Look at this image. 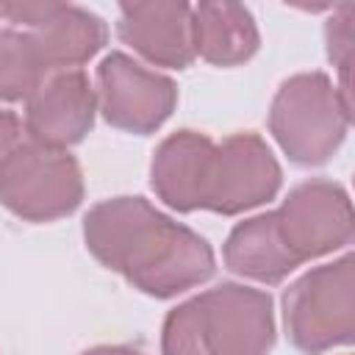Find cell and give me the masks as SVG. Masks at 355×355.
<instances>
[{
	"label": "cell",
	"mask_w": 355,
	"mask_h": 355,
	"mask_svg": "<svg viewBox=\"0 0 355 355\" xmlns=\"http://www.w3.org/2000/svg\"><path fill=\"white\" fill-rule=\"evenodd\" d=\"M283 327L305 355L349 347L355 338V261L341 255L300 275L283 291Z\"/></svg>",
	"instance_id": "obj_4"
},
{
	"label": "cell",
	"mask_w": 355,
	"mask_h": 355,
	"mask_svg": "<svg viewBox=\"0 0 355 355\" xmlns=\"http://www.w3.org/2000/svg\"><path fill=\"white\" fill-rule=\"evenodd\" d=\"M97 94L83 69L50 75L25 100V136L44 147L67 150L86 139L94 125Z\"/></svg>",
	"instance_id": "obj_9"
},
{
	"label": "cell",
	"mask_w": 355,
	"mask_h": 355,
	"mask_svg": "<svg viewBox=\"0 0 355 355\" xmlns=\"http://www.w3.org/2000/svg\"><path fill=\"white\" fill-rule=\"evenodd\" d=\"M80 355H144V352H139L133 347H122V344H103V347H92Z\"/></svg>",
	"instance_id": "obj_18"
},
{
	"label": "cell",
	"mask_w": 355,
	"mask_h": 355,
	"mask_svg": "<svg viewBox=\"0 0 355 355\" xmlns=\"http://www.w3.org/2000/svg\"><path fill=\"white\" fill-rule=\"evenodd\" d=\"M86 250L147 297H178L216 272L211 244L144 197H111L83 219Z\"/></svg>",
	"instance_id": "obj_1"
},
{
	"label": "cell",
	"mask_w": 355,
	"mask_h": 355,
	"mask_svg": "<svg viewBox=\"0 0 355 355\" xmlns=\"http://www.w3.org/2000/svg\"><path fill=\"white\" fill-rule=\"evenodd\" d=\"M83 200V172L67 150L25 139L0 166V205L25 222H55Z\"/></svg>",
	"instance_id": "obj_5"
},
{
	"label": "cell",
	"mask_w": 355,
	"mask_h": 355,
	"mask_svg": "<svg viewBox=\"0 0 355 355\" xmlns=\"http://www.w3.org/2000/svg\"><path fill=\"white\" fill-rule=\"evenodd\" d=\"M25 125L14 111L0 108V166L8 161V155L25 141Z\"/></svg>",
	"instance_id": "obj_17"
},
{
	"label": "cell",
	"mask_w": 355,
	"mask_h": 355,
	"mask_svg": "<svg viewBox=\"0 0 355 355\" xmlns=\"http://www.w3.org/2000/svg\"><path fill=\"white\" fill-rule=\"evenodd\" d=\"M283 183V169L258 133H233L214 144L202 211L236 216L269 202Z\"/></svg>",
	"instance_id": "obj_7"
},
{
	"label": "cell",
	"mask_w": 355,
	"mask_h": 355,
	"mask_svg": "<svg viewBox=\"0 0 355 355\" xmlns=\"http://www.w3.org/2000/svg\"><path fill=\"white\" fill-rule=\"evenodd\" d=\"M194 55L214 67H239L258 53L261 36L255 17L239 3H200L191 6Z\"/></svg>",
	"instance_id": "obj_14"
},
{
	"label": "cell",
	"mask_w": 355,
	"mask_h": 355,
	"mask_svg": "<svg viewBox=\"0 0 355 355\" xmlns=\"http://www.w3.org/2000/svg\"><path fill=\"white\" fill-rule=\"evenodd\" d=\"M352 105L324 72H300L280 83L269 108V133L297 166L327 164L347 139Z\"/></svg>",
	"instance_id": "obj_3"
},
{
	"label": "cell",
	"mask_w": 355,
	"mask_h": 355,
	"mask_svg": "<svg viewBox=\"0 0 355 355\" xmlns=\"http://www.w3.org/2000/svg\"><path fill=\"white\" fill-rule=\"evenodd\" d=\"M94 94L103 119L133 136L155 133L178 105L175 80L141 67L125 53H108L97 64Z\"/></svg>",
	"instance_id": "obj_6"
},
{
	"label": "cell",
	"mask_w": 355,
	"mask_h": 355,
	"mask_svg": "<svg viewBox=\"0 0 355 355\" xmlns=\"http://www.w3.org/2000/svg\"><path fill=\"white\" fill-rule=\"evenodd\" d=\"M280 233L300 263L336 252L352 241V202L341 183L311 178L297 183L275 208Z\"/></svg>",
	"instance_id": "obj_8"
},
{
	"label": "cell",
	"mask_w": 355,
	"mask_h": 355,
	"mask_svg": "<svg viewBox=\"0 0 355 355\" xmlns=\"http://www.w3.org/2000/svg\"><path fill=\"white\" fill-rule=\"evenodd\" d=\"M47 78L50 69L31 31L0 28V100H28Z\"/></svg>",
	"instance_id": "obj_15"
},
{
	"label": "cell",
	"mask_w": 355,
	"mask_h": 355,
	"mask_svg": "<svg viewBox=\"0 0 355 355\" xmlns=\"http://www.w3.org/2000/svg\"><path fill=\"white\" fill-rule=\"evenodd\" d=\"M28 31L39 44L50 75L80 69L103 50L108 39V28L94 11L69 3H53L50 14Z\"/></svg>",
	"instance_id": "obj_13"
},
{
	"label": "cell",
	"mask_w": 355,
	"mask_h": 355,
	"mask_svg": "<svg viewBox=\"0 0 355 355\" xmlns=\"http://www.w3.org/2000/svg\"><path fill=\"white\" fill-rule=\"evenodd\" d=\"M352 17L355 8L338 6L333 17L324 25V39H327V58L338 69V92L341 97L352 105V89H349V69H352V53H355V31H352Z\"/></svg>",
	"instance_id": "obj_16"
},
{
	"label": "cell",
	"mask_w": 355,
	"mask_h": 355,
	"mask_svg": "<svg viewBox=\"0 0 355 355\" xmlns=\"http://www.w3.org/2000/svg\"><path fill=\"white\" fill-rule=\"evenodd\" d=\"M116 36L133 47L144 61L169 69H186L194 55L191 6L175 0L122 3L116 17Z\"/></svg>",
	"instance_id": "obj_10"
},
{
	"label": "cell",
	"mask_w": 355,
	"mask_h": 355,
	"mask_svg": "<svg viewBox=\"0 0 355 355\" xmlns=\"http://www.w3.org/2000/svg\"><path fill=\"white\" fill-rule=\"evenodd\" d=\"M214 144L216 141L200 130H178L166 136L150 164V186L155 197L180 214L202 211Z\"/></svg>",
	"instance_id": "obj_11"
},
{
	"label": "cell",
	"mask_w": 355,
	"mask_h": 355,
	"mask_svg": "<svg viewBox=\"0 0 355 355\" xmlns=\"http://www.w3.org/2000/svg\"><path fill=\"white\" fill-rule=\"evenodd\" d=\"M222 261L233 275L263 286L283 283L300 266V258L280 233L275 211L239 222L225 239Z\"/></svg>",
	"instance_id": "obj_12"
},
{
	"label": "cell",
	"mask_w": 355,
	"mask_h": 355,
	"mask_svg": "<svg viewBox=\"0 0 355 355\" xmlns=\"http://www.w3.org/2000/svg\"><path fill=\"white\" fill-rule=\"evenodd\" d=\"M272 347V297L244 283H219L180 302L161 327V355H269Z\"/></svg>",
	"instance_id": "obj_2"
}]
</instances>
